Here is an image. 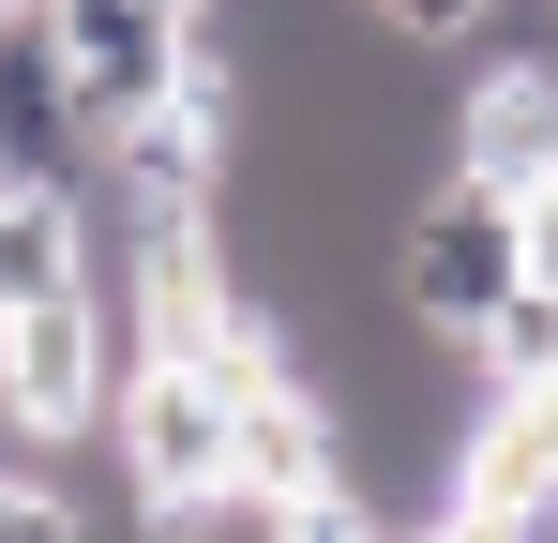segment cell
Masks as SVG:
<instances>
[{"instance_id": "cell-1", "label": "cell", "mask_w": 558, "mask_h": 543, "mask_svg": "<svg viewBox=\"0 0 558 543\" xmlns=\"http://www.w3.org/2000/svg\"><path fill=\"white\" fill-rule=\"evenodd\" d=\"M513 287H529V227H513V196H483V181L438 167L408 212H392V302H408L423 333H483Z\"/></svg>"}, {"instance_id": "cell-2", "label": "cell", "mask_w": 558, "mask_h": 543, "mask_svg": "<svg viewBox=\"0 0 558 543\" xmlns=\"http://www.w3.org/2000/svg\"><path fill=\"white\" fill-rule=\"evenodd\" d=\"M0 393H15V423H31L46 452L106 423V393H121V348H106L92 272H76V287H46V302H0Z\"/></svg>"}, {"instance_id": "cell-3", "label": "cell", "mask_w": 558, "mask_h": 543, "mask_svg": "<svg viewBox=\"0 0 558 543\" xmlns=\"http://www.w3.org/2000/svg\"><path fill=\"white\" fill-rule=\"evenodd\" d=\"M46 31H61V76L92 121L182 90V0H46Z\"/></svg>"}, {"instance_id": "cell-4", "label": "cell", "mask_w": 558, "mask_h": 543, "mask_svg": "<svg viewBox=\"0 0 558 543\" xmlns=\"http://www.w3.org/2000/svg\"><path fill=\"white\" fill-rule=\"evenodd\" d=\"M0 181H92V106H76V76H61L46 0L0 15Z\"/></svg>"}, {"instance_id": "cell-5", "label": "cell", "mask_w": 558, "mask_h": 543, "mask_svg": "<svg viewBox=\"0 0 558 543\" xmlns=\"http://www.w3.org/2000/svg\"><path fill=\"white\" fill-rule=\"evenodd\" d=\"M453 181H483V196L558 181V61L544 46H529V61H483V76L453 90Z\"/></svg>"}, {"instance_id": "cell-6", "label": "cell", "mask_w": 558, "mask_h": 543, "mask_svg": "<svg viewBox=\"0 0 558 543\" xmlns=\"http://www.w3.org/2000/svg\"><path fill=\"white\" fill-rule=\"evenodd\" d=\"M468 377H483V393H544L558 377V287H513V302L468 333Z\"/></svg>"}, {"instance_id": "cell-7", "label": "cell", "mask_w": 558, "mask_h": 543, "mask_svg": "<svg viewBox=\"0 0 558 543\" xmlns=\"http://www.w3.org/2000/svg\"><path fill=\"white\" fill-rule=\"evenodd\" d=\"M0 543H92V514H76L46 468H0Z\"/></svg>"}, {"instance_id": "cell-8", "label": "cell", "mask_w": 558, "mask_h": 543, "mask_svg": "<svg viewBox=\"0 0 558 543\" xmlns=\"http://www.w3.org/2000/svg\"><path fill=\"white\" fill-rule=\"evenodd\" d=\"M377 15H392V31H408V46H468V31H483V15H498V0H377Z\"/></svg>"}, {"instance_id": "cell-9", "label": "cell", "mask_w": 558, "mask_h": 543, "mask_svg": "<svg viewBox=\"0 0 558 543\" xmlns=\"http://www.w3.org/2000/svg\"><path fill=\"white\" fill-rule=\"evenodd\" d=\"M513 227H529V287H558V181H529V196H513Z\"/></svg>"}, {"instance_id": "cell-10", "label": "cell", "mask_w": 558, "mask_h": 543, "mask_svg": "<svg viewBox=\"0 0 558 543\" xmlns=\"http://www.w3.org/2000/svg\"><path fill=\"white\" fill-rule=\"evenodd\" d=\"M0 452H31V423H15V393H0Z\"/></svg>"}]
</instances>
